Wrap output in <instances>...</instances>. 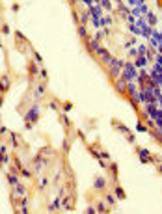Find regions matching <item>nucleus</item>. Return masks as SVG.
<instances>
[{
  "label": "nucleus",
  "mask_w": 162,
  "mask_h": 214,
  "mask_svg": "<svg viewBox=\"0 0 162 214\" xmlns=\"http://www.w3.org/2000/svg\"><path fill=\"white\" fill-rule=\"evenodd\" d=\"M9 86H11L9 76H7V75H2V76H0V93H2V95H4V93H7Z\"/></svg>",
  "instance_id": "7ed1b4c3"
},
{
  "label": "nucleus",
  "mask_w": 162,
  "mask_h": 214,
  "mask_svg": "<svg viewBox=\"0 0 162 214\" xmlns=\"http://www.w3.org/2000/svg\"><path fill=\"white\" fill-rule=\"evenodd\" d=\"M43 93H45V86H43V84H39V86H37V88H35V97H37V99H39V97H41V95H43Z\"/></svg>",
  "instance_id": "ddd939ff"
},
{
  "label": "nucleus",
  "mask_w": 162,
  "mask_h": 214,
  "mask_svg": "<svg viewBox=\"0 0 162 214\" xmlns=\"http://www.w3.org/2000/svg\"><path fill=\"white\" fill-rule=\"evenodd\" d=\"M69 2H71V4H73V6H75V4H76V2H78V0H69Z\"/></svg>",
  "instance_id": "c85d7f7f"
},
{
  "label": "nucleus",
  "mask_w": 162,
  "mask_h": 214,
  "mask_svg": "<svg viewBox=\"0 0 162 214\" xmlns=\"http://www.w3.org/2000/svg\"><path fill=\"white\" fill-rule=\"evenodd\" d=\"M63 209L65 211H73L75 209V194H69V199L63 201Z\"/></svg>",
  "instance_id": "39448f33"
},
{
  "label": "nucleus",
  "mask_w": 162,
  "mask_h": 214,
  "mask_svg": "<svg viewBox=\"0 0 162 214\" xmlns=\"http://www.w3.org/2000/svg\"><path fill=\"white\" fill-rule=\"evenodd\" d=\"M144 63H146V60H144V58H140V60L136 61V65H144Z\"/></svg>",
  "instance_id": "b1692460"
},
{
  "label": "nucleus",
  "mask_w": 162,
  "mask_h": 214,
  "mask_svg": "<svg viewBox=\"0 0 162 214\" xmlns=\"http://www.w3.org/2000/svg\"><path fill=\"white\" fill-rule=\"evenodd\" d=\"M93 188L99 190V192H103V190L106 188V179H104V177H97V179L93 181Z\"/></svg>",
  "instance_id": "20e7f679"
},
{
  "label": "nucleus",
  "mask_w": 162,
  "mask_h": 214,
  "mask_svg": "<svg viewBox=\"0 0 162 214\" xmlns=\"http://www.w3.org/2000/svg\"><path fill=\"white\" fill-rule=\"evenodd\" d=\"M15 192H17V196H21V198H24V196H26V188H24L21 183H17V184H15Z\"/></svg>",
  "instance_id": "0eeeda50"
},
{
  "label": "nucleus",
  "mask_w": 162,
  "mask_h": 214,
  "mask_svg": "<svg viewBox=\"0 0 162 214\" xmlns=\"http://www.w3.org/2000/svg\"><path fill=\"white\" fill-rule=\"evenodd\" d=\"M101 2H103V6H104L106 9H112V6H110V2H108V0H101Z\"/></svg>",
  "instance_id": "6ab92c4d"
},
{
  "label": "nucleus",
  "mask_w": 162,
  "mask_h": 214,
  "mask_svg": "<svg viewBox=\"0 0 162 214\" xmlns=\"http://www.w3.org/2000/svg\"><path fill=\"white\" fill-rule=\"evenodd\" d=\"M34 58H35V61H37V63H41V61H43V58H41V54H39V52H34Z\"/></svg>",
  "instance_id": "a211bd4d"
},
{
  "label": "nucleus",
  "mask_w": 162,
  "mask_h": 214,
  "mask_svg": "<svg viewBox=\"0 0 162 214\" xmlns=\"http://www.w3.org/2000/svg\"><path fill=\"white\" fill-rule=\"evenodd\" d=\"M2 104H4V95L0 93V106H2Z\"/></svg>",
  "instance_id": "bb28decb"
},
{
  "label": "nucleus",
  "mask_w": 162,
  "mask_h": 214,
  "mask_svg": "<svg viewBox=\"0 0 162 214\" xmlns=\"http://www.w3.org/2000/svg\"><path fill=\"white\" fill-rule=\"evenodd\" d=\"M114 192H116L118 199H125V198H127V194H125V190H123L121 186H116V190H114Z\"/></svg>",
  "instance_id": "6e6552de"
},
{
  "label": "nucleus",
  "mask_w": 162,
  "mask_h": 214,
  "mask_svg": "<svg viewBox=\"0 0 162 214\" xmlns=\"http://www.w3.org/2000/svg\"><path fill=\"white\" fill-rule=\"evenodd\" d=\"M63 151H65V153L69 151V142H63Z\"/></svg>",
  "instance_id": "5701e85b"
},
{
  "label": "nucleus",
  "mask_w": 162,
  "mask_h": 214,
  "mask_svg": "<svg viewBox=\"0 0 162 214\" xmlns=\"http://www.w3.org/2000/svg\"><path fill=\"white\" fill-rule=\"evenodd\" d=\"M157 168H159V171H160V173H162V164H159V166H157Z\"/></svg>",
  "instance_id": "cd10ccee"
},
{
  "label": "nucleus",
  "mask_w": 162,
  "mask_h": 214,
  "mask_svg": "<svg viewBox=\"0 0 162 214\" xmlns=\"http://www.w3.org/2000/svg\"><path fill=\"white\" fill-rule=\"evenodd\" d=\"M28 69H30V76H35V75H37V63H35V61H32Z\"/></svg>",
  "instance_id": "9d476101"
},
{
  "label": "nucleus",
  "mask_w": 162,
  "mask_h": 214,
  "mask_svg": "<svg viewBox=\"0 0 162 214\" xmlns=\"http://www.w3.org/2000/svg\"><path fill=\"white\" fill-rule=\"evenodd\" d=\"M78 35H80V37H88V32H86V24H78Z\"/></svg>",
  "instance_id": "1a4fd4ad"
},
{
  "label": "nucleus",
  "mask_w": 162,
  "mask_h": 214,
  "mask_svg": "<svg viewBox=\"0 0 162 214\" xmlns=\"http://www.w3.org/2000/svg\"><path fill=\"white\" fill-rule=\"evenodd\" d=\"M24 119H26V123H32V125L39 119V104H37V102H35V104H32V108L26 112Z\"/></svg>",
  "instance_id": "f03ea898"
},
{
  "label": "nucleus",
  "mask_w": 162,
  "mask_h": 214,
  "mask_svg": "<svg viewBox=\"0 0 162 214\" xmlns=\"http://www.w3.org/2000/svg\"><path fill=\"white\" fill-rule=\"evenodd\" d=\"M86 212H90V214H93V212H95V209H93V207H88V209H86Z\"/></svg>",
  "instance_id": "a878e982"
},
{
  "label": "nucleus",
  "mask_w": 162,
  "mask_h": 214,
  "mask_svg": "<svg viewBox=\"0 0 162 214\" xmlns=\"http://www.w3.org/2000/svg\"><path fill=\"white\" fill-rule=\"evenodd\" d=\"M88 19H90V13H88V11H82V13H80V24H86Z\"/></svg>",
  "instance_id": "f8f14e48"
},
{
  "label": "nucleus",
  "mask_w": 162,
  "mask_h": 214,
  "mask_svg": "<svg viewBox=\"0 0 162 214\" xmlns=\"http://www.w3.org/2000/svg\"><path fill=\"white\" fill-rule=\"evenodd\" d=\"M116 88H118V91L121 93V95H125L127 93V82L121 78V80H116Z\"/></svg>",
  "instance_id": "423d86ee"
},
{
  "label": "nucleus",
  "mask_w": 162,
  "mask_h": 214,
  "mask_svg": "<svg viewBox=\"0 0 162 214\" xmlns=\"http://www.w3.org/2000/svg\"><path fill=\"white\" fill-rule=\"evenodd\" d=\"M21 175H22V177H26V179H30V177H32V173H30L28 170H24V168L21 170Z\"/></svg>",
  "instance_id": "f3484780"
},
{
  "label": "nucleus",
  "mask_w": 162,
  "mask_h": 214,
  "mask_svg": "<svg viewBox=\"0 0 162 214\" xmlns=\"http://www.w3.org/2000/svg\"><path fill=\"white\" fill-rule=\"evenodd\" d=\"M95 54H97V56L101 58V61H103L104 65H110V63L114 61V58H112V54H110V52H108V50H106L104 47H101V45L97 47V50H95Z\"/></svg>",
  "instance_id": "f257e3e1"
},
{
  "label": "nucleus",
  "mask_w": 162,
  "mask_h": 214,
  "mask_svg": "<svg viewBox=\"0 0 162 214\" xmlns=\"http://www.w3.org/2000/svg\"><path fill=\"white\" fill-rule=\"evenodd\" d=\"M2 34H9V26H7V24L2 26Z\"/></svg>",
  "instance_id": "aec40b11"
},
{
  "label": "nucleus",
  "mask_w": 162,
  "mask_h": 214,
  "mask_svg": "<svg viewBox=\"0 0 162 214\" xmlns=\"http://www.w3.org/2000/svg\"><path fill=\"white\" fill-rule=\"evenodd\" d=\"M7 183L15 186V184L19 183V177H17V175H13V173H9V175H7Z\"/></svg>",
  "instance_id": "9b49d317"
},
{
  "label": "nucleus",
  "mask_w": 162,
  "mask_h": 214,
  "mask_svg": "<svg viewBox=\"0 0 162 214\" xmlns=\"http://www.w3.org/2000/svg\"><path fill=\"white\" fill-rule=\"evenodd\" d=\"M106 203L112 205V207H116V198H114L112 194H106Z\"/></svg>",
  "instance_id": "2eb2a0df"
},
{
  "label": "nucleus",
  "mask_w": 162,
  "mask_h": 214,
  "mask_svg": "<svg viewBox=\"0 0 162 214\" xmlns=\"http://www.w3.org/2000/svg\"><path fill=\"white\" fill-rule=\"evenodd\" d=\"M71 106H73V104H71V102H65V104H63V110H65V112H67V110H71Z\"/></svg>",
  "instance_id": "4be33fe9"
},
{
  "label": "nucleus",
  "mask_w": 162,
  "mask_h": 214,
  "mask_svg": "<svg viewBox=\"0 0 162 214\" xmlns=\"http://www.w3.org/2000/svg\"><path fill=\"white\" fill-rule=\"evenodd\" d=\"M49 106H50V108H52V110H58V104H56V102H50V104H49Z\"/></svg>",
  "instance_id": "393cba45"
},
{
  "label": "nucleus",
  "mask_w": 162,
  "mask_h": 214,
  "mask_svg": "<svg viewBox=\"0 0 162 214\" xmlns=\"http://www.w3.org/2000/svg\"><path fill=\"white\" fill-rule=\"evenodd\" d=\"M136 129H138V132H147V127H146L144 123H138V125H136Z\"/></svg>",
  "instance_id": "dca6fc26"
},
{
  "label": "nucleus",
  "mask_w": 162,
  "mask_h": 214,
  "mask_svg": "<svg viewBox=\"0 0 162 214\" xmlns=\"http://www.w3.org/2000/svg\"><path fill=\"white\" fill-rule=\"evenodd\" d=\"M39 76H41V78H43V80H47V71H45V69H43V71H41V73H39Z\"/></svg>",
  "instance_id": "412c9836"
},
{
  "label": "nucleus",
  "mask_w": 162,
  "mask_h": 214,
  "mask_svg": "<svg viewBox=\"0 0 162 214\" xmlns=\"http://www.w3.org/2000/svg\"><path fill=\"white\" fill-rule=\"evenodd\" d=\"M108 211H110V209H106V205H104L103 201L97 203V212H108Z\"/></svg>",
  "instance_id": "4468645a"
}]
</instances>
